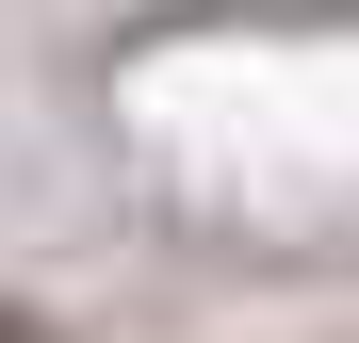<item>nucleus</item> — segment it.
<instances>
[{"label":"nucleus","instance_id":"f257e3e1","mask_svg":"<svg viewBox=\"0 0 359 343\" xmlns=\"http://www.w3.org/2000/svg\"><path fill=\"white\" fill-rule=\"evenodd\" d=\"M0 343H49V327H33V311H0Z\"/></svg>","mask_w":359,"mask_h":343}]
</instances>
